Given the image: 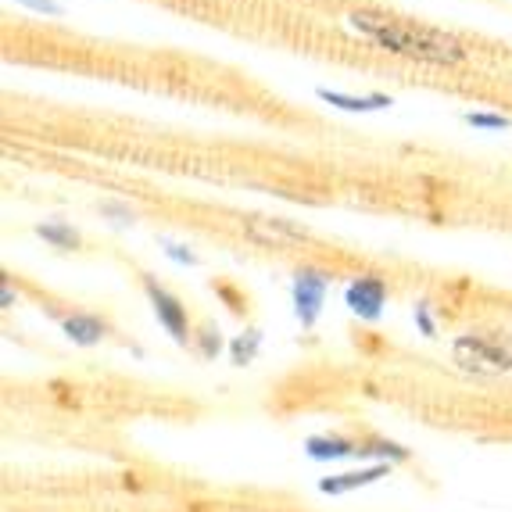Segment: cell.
<instances>
[{
    "mask_svg": "<svg viewBox=\"0 0 512 512\" xmlns=\"http://www.w3.org/2000/svg\"><path fill=\"white\" fill-rule=\"evenodd\" d=\"M194 351L201 355L205 362H212L215 355L222 351V337H219V326H212V323H205L201 330L194 333Z\"/></svg>",
    "mask_w": 512,
    "mask_h": 512,
    "instance_id": "14",
    "label": "cell"
},
{
    "mask_svg": "<svg viewBox=\"0 0 512 512\" xmlns=\"http://www.w3.org/2000/svg\"><path fill=\"white\" fill-rule=\"evenodd\" d=\"M36 237L47 240V244L58 251H76L79 244H83V240H79V230H72L69 222H58V219L40 222V226H36Z\"/></svg>",
    "mask_w": 512,
    "mask_h": 512,
    "instance_id": "12",
    "label": "cell"
},
{
    "mask_svg": "<svg viewBox=\"0 0 512 512\" xmlns=\"http://www.w3.org/2000/svg\"><path fill=\"white\" fill-rule=\"evenodd\" d=\"M258 348H262V330H244L240 337H233L230 341V362L233 366H251L258 355Z\"/></svg>",
    "mask_w": 512,
    "mask_h": 512,
    "instance_id": "13",
    "label": "cell"
},
{
    "mask_svg": "<svg viewBox=\"0 0 512 512\" xmlns=\"http://www.w3.org/2000/svg\"><path fill=\"white\" fill-rule=\"evenodd\" d=\"M462 122H470L473 129H509L512 126V119L509 115H498V111H466L462 115Z\"/></svg>",
    "mask_w": 512,
    "mask_h": 512,
    "instance_id": "15",
    "label": "cell"
},
{
    "mask_svg": "<svg viewBox=\"0 0 512 512\" xmlns=\"http://www.w3.org/2000/svg\"><path fill=\"white\" fill-rule=\"evenodd\" d=\"M244 233L262 248H291V244H301L308 237L305 226L280 219V215H251V219H244Z\"/></svg>",
    "mask_w": 512,
    "mask_h": 512,
    "instance_id": "6",
    "label": "cell"
},
{
    "mask_svg": "<svg viewBox=\"0 0 512 512\" xmlns=\"http://www.w3.org/2000/svg\"><path fill=\"white\" fill-rule=\"evenodd\" d=\"M359 455L362 459H376V462H405L409 459V448L405 444H398V441H391V437H366V441L359 444Z\"/></svg>",
    "mask_w": 512,
    "mask_h": 512,
    "instance_id": "11",
    "label": "cell"
},
{
    "mask_svg": "<svg viewBox=\"0 0 512 512\" xmlns=\"http://www.w3.org/2000/svg\"><path fill=\"white\" fill-rule=\"evenodd\" d=\"M162 251L169 262L176 265H187V269H194V265H201V258H197V251H190L187 244H176V240H165L162 237Z\"/></svg>",
    "mask_w": 512,
    "mask_h": 512,
    "instance_id": "16",
    "label": "cell"
},
{
    "mask_svg": "<svg viewBox=\"0 0 512 512\" xmlns=\"http://www.w3.org/2000/svg\"><path fill=\"white\" fill-rule=\"evenodd\" d=\"M101 215H108L111 222H119V226H133V208L122 205V201H101Z\"/></svg>",
    "mask_w": 512,
    "mask_h": 512,
    "instance_id": "18",
    "label": "cell"
},
{
    "mask_svg": "<svg viewBox=\"0 0 512 512\" xmlns=\"http://www.w3.org/2000/svg\"><path fill=\"white\" fill-rule=\"evenodd\" d=\"M144 294L151 301V312L154 319L162 323V330L172 337V344H180V348H190L194 344V330H190V316H187V305H183L169 287L154 280V276L144 273Z\"/></svg>",
    "mask_w": 512,
    "mask_h": 512,
    "instance_id": "4",
    "label": "cell"
},
{
    "mask_svg": "<svg viewBox=\"0 0 512 512\" xmlns=\"http://www.w3.org/2000/svg\"><path fill=\"white\" fill-rule=\"evenodd\" d=\"M305 455L312 462H341L351 459V455H359V441H351V437L341 434H312L305 441Z\"/></svg>",
    "mask_w": 512,
    "mask_h": 512,
    "instance_id": "9",
    "label": "cell"
},
{
    "mask_svg": "<svg viewBox=\"0 0 512 512\" xmlns=\"http://www.w3.org/2000/svg\"><path fill=\"white\" fill-rule=\"evenodd\" d=\"M348 26L366 36V40H373L380 51L402 54V58L430 61V65H459V61H466V47L444 29L416 26V22H402V18L380 15V11H351Z\"/></svg>",
    "mask_w": 512,
    "mask_h": 512,
    "instance_id": "1",
    "label": "cell"
},
{
    "mask_svg": "<svg viewBox=\"0 0 512 512\" xmlns=\"http://www.w3.org/2000/svg\"><path fill=\"white\" fill-rule=\"evenodd\" d=\"M319 101L333 104V108L341 111H351V115H369V111H387L394 104L391 94H366V97H351V94H337V90H326V86H319L316 90Z\"/></svg>",
    "mask_w": 512,
    "mask_h": 512,
    "instance_id": "10",
    "label": "cell"
},
{
    "mask_svg": "<svg viewBox=\"0 0 512 512\" xmlns=\"http://www.w3.org/2000/svg\"><path fill=\"white\" fill-rule=\"evenodd\" d=\"M452 362L462 373L502 376V373H512V348L502 337L470 330V333H459L452 341Z\"/></svg>",
    "mask_w": 512,
    "mask_h": 512,
    "instance_id": "2",
    "label": "cell"
},
{
    "mask_svg": "<svg viewBox=\"0 0 512 512\" xmlns=\"http://www.w3.org/2000/svg\"><path fill=\"white\" fill-rule=\"evenodd\" d=\"M22 8L36 11V15H51V18H61L65 15V4L61 0H18Z\"/></svg>",
    "mask_w": 512,
    "mask_h": 512,
    "instance_id": "19",
    "label": "cell"
},
{
    "mask_svg": "<svg viewBox=\"0 0 512 512\" xmlns=\"http://www.w3.org/2000/svg\"><path fill=\"white\" fill-rule=\"evenodd\" d=\"M412 319H416V326H419L423 337H437V323H434V312H430V301H416Z\"/></svg>",
    "mask_w": 512,
    "mask_h": 512,
    "instance_id": "17",
    "label": "cell"
},
{
    "mask_svg": "<svg viewBox=\"0 0 512 512\" xmlns=\"http://www.w3.org/2000/svg\"><path fill=\"white\" fill-rule=\"evenodd\" d=\"M330 283L333 273L319 269V265H301L298 273L291 280V301H294V316L305 330L319 323L323 316V305H326V294H330Z\"/></svg>",
    "mask_w": 512,
    "mask_h": 512,
    "instance_id": "3",
    "label": "cell"
},
{
    "mask_svg": "<svg viewBox=\"0 0 512 512\" xmlns=\"http://www.w3.org/2000/svg\"><path fill=\"white\" fill-rule=\"evenodd\" d=\"M111 326L104 323L101 316H90V312H72V316L61 319V333L69 337L72 344H79V348H94V344H101L104 337H108Z\"/></svg>",
    "mask_w": 512,
    "mask_h": 512,
    "instance_id": "8",
    "label": "cell"
},
{
    "mask_svg": "<svg viewBox=\"0 0 512 512\" xmlns=\"http://www.w3.org/2000/svg\"><path fill=\"white\" fill-rule=\"evenodd\" d=\"M387 298H391V291H387L384 276H376V273L355 276V280L344 287V305H348L351 316H359L362 323H376V319L384 316Z\"/></svg>",
    "mask_w": 512,
    "mask_h": 512,
    "instance_id": "5",
    "label": "cell"
},
{
    "mask_svg": "<svg viewBox=\"0 0 512 512\" xmlns=\"http://www.w3.org/2000/svg\"><path fill=\"white\" fill-rule=\"evenodd\" d=\"M384 477H391V466L387 462H373V466H359V470L337 473V477H323L319 480V491L323 495H348V491H359V487H369Z\"/></svg>",
    "mask_w": 512,
    "mask_h": 512,
    "instance_id": "7",
    "label": "cell"
}]
</instances>
